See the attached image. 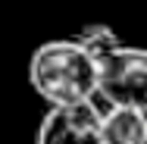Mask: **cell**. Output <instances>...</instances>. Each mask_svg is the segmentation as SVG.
Returning <instances> with one entry per match:
<instances>
[{"mask_svg":"<svg viewBox=\"0 0 147 144\" xmlns=\"http://www.w3.org/2000/svg\"><path fill=\"white\" fill-rule=\"evenodd\" d=\"M28 82L47 107L94 100L97 59L88 53V47L75 34L53 38V41H44L34 47L28 59Z\"/></svg>","mask_w":147,"mask_h":144,"instance_id":"1","label":"cell"},{"mask_svg":"<svg viewBox=\"0 0 147 144\" xmlns=\"http://www.w3.org/2000/svg\"><path fill=\"white\" fill-rule=\"evenodd\" d=\"M94 100L103 107H147V53L141 47L119 41L97 57Z\"/></svg>","mask_w":147,"mask_h":144,"instance_id":"2","label":"cell"},{"mask_svg":"<svg viewBox=\"0 0 147 144\" xmlns=\"http://www.w3.org/2000/svg\"><path fill=\"white\" fill-rule=\"evenodd\" d=\"M34 144H103L97 100L47 107V113L34 132Z\"/></svg>","mask_w":147,"mask_h":144,"instance_id":"3","label":"cell"},{"mask_svg":"<svg viewBox=\"0 0 147 144\" xmlns=\"http://www.w3.org/2000/svg\"><path fill=\"white\" fill-rule=\"evenodd\" d=\"M103 144H147V107H100Z\"/></svg>","mask_w":147,"mask_h":144,"instance_id":"4","label":"cell"},{"mask_svg":"<svg viewBox=\"0 0 147 144\" xmlns=\"http://www.w3.org/2000/svg\"><path fill=\"white\" fill-rule=\"evenodd\" d=\"M75 38H78V41L88 47V53H91L94 59H97V57H103L110 47H116V44H119V34L110 28V25H88V28H82V31H78Z\"/></svg>","mask_w":147,"mask_h":144,"instance_id":"5","label":"cell"}]
</instances>
